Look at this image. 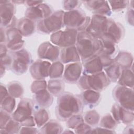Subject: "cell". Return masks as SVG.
Masks as SVG:
<instances>
[{
	"mask_svg": "<svg viewBox=\"0 0 134 134\" xmlns=\"http://www.w3.org/2000/svg\"><path fill=\"white\" fill-rule=\"evenodd\" d=\"M83 105L79 95L69 92H63L58 96L55 114L62 121H66L72 116L81 114Z\"/></svg>",
	"mask_w": 134,
	"mask_h": 134,
	"instance_id": "1",
	"label": "cell"
},
{
	"mask_svg": "<svg viewBox=\"0 0 134 134\" xmlns=\"http://www.w3.org/2000/svg\"><path fill=\"white\" fill-rule=\"evenodd\" d=\"M75 44L83 62L96 55L101 48L100 40L93 37L85 31L78 32Z\"/></svg>",
	"mask_w": 134,
	"mask_h": 134,
	"instance_id": "2",
	"label": "cell"
},
{
	"mask_svg": "<svg viewBox=\"0 0 134 134\" xmlns=\"http://www.w3.org/2000/svg\"><path fill=\"white\" fill-rule=\"evenodd\" d=\"M110 82L104 71H102L93 74H83L77 81V86L83 91L92 90L100 92L105 90Z\"/></svg>",
	"mask_w": 134,
	"mask_h": 134,
	"instance_id": "3",
	"label": "cell"
},
{
	"mask_svg": "<svg viewBox=\"0 0 134 134\" xmlns=\"http://www.w3.org/2000/svg\"><path fill=\"white\" fill-rule=\"evenodd\" d=\"M90 19L91 18L79 8L64 12L63 16L64 26L66 28L75 29L78 32L85 30Z\"/></svg>",
	"mask_w": 134,
	"mask_h": 134,
	"instance_id": "4",
	"label": "cell"
},
{
	"mask_svg": "<svg viewBox=\"0 0 134 134\" xmlns=\"http://www.w3.org/2000/svg\"><path fill=\"white\" fill-rule=\"evenodd\" d=\"M64 12L59 10L53 12L48 17L37 22L38 30L43 34L54 33L64 27L63 16Z\"/></svg>",
	"mask_w": 134,
	"mask_h": 134,
	"instance_id": "5",
	"label": "cell"
},
{
	"mask_svg": "<svg viewBox=\"0 0 134 134\" xmlns=\"http://www.w3.org/2000/svg\"><path fill=\"white\" fill-rule=\"evenodd\" d=\"M113 62L114 59L98 53L95 56L83 62V74H93L99 73Z\"/></svg>",
	"mask_w": 134,
	"mask_h": 134,
	"instance_id": "6",
	"label": "cell"
},
{
	"mask_svg": "<svg viewBox=\"0 0 134 134\" xmlns=\"http://www.w3.org/2000/svg\"><path fill=\"white\" fill-rule=\"evenodd\" d=\"M78 31L75 29L66 28L53 33L50 40L53 44L62 48L74 46L76 44Z\"/></svg>",
	"mask_w": 134,
	"mask_h": 134,
	"instance_id": "7",
	"label": "cell"
},
{
	"mask_svg": "<svg viewBox=\"0 0 134 134\" xmlns=\"http://www.w3.org/2000/svg\"><path fill=\"white\" fill-rule=\"evenodd\" d=\"M11 54L13 62L10 68L13 72L18 75L26 73L28 66L32 63L30 53L26 49H21L13 52Z\"/></svg>",
	"mask_w": 134,
	"mask_h": 134,
	"instance_id": "8",
	"label": "cell"
},
{
	"mask_svg": "<svg viewBox=\"0 0 134 134\" xmlns=\"http://www.w3.org/2000/svg\"><path fill=\"white\" fill-rule=\"evenodd\" d=\"M113 96L116 103L120 106L128 110L133 111V88L118 85L113 90Z\"/></svg>",
	"mask_w": 134,
	"mask_h": 134,
	"instance_id": "9",
	"label": "cell"
},
{
	"mask_svg": "<svg viewBox=\"0 0 134 134\" xmlns=\"http://www.w3.org/2000/svg\"><path fill=\"white\" fill-rule=\"evenodd\" d=\"M15 4L11 1H0L1 27L7 29L17 25V20L15 16Z\"/></svg>",
	"mask_w": 134,
	"mask_h": 134,
	"instance_id": "10",
	"label": "cell"
},
{
	"mask_svg": "<svg viewBox=\"0 0 134 134\" xmlns=\"http://www.w3.org/2000/svg\"><path fill=\"white\" fill-rule=\"evenodd\" d=\"M108 20V18L107 17L94 15L91 18L85 31L93 37L99 39L106 31Z\"/></svg>",
	"mask_w": 134,
	"mask_h": 134,
	"instance_id": "11",
	"label": "cell"
},
{
	"mask_svg": "<svg viewBox=\"0 0 134 134\" xmlns=\"http://www.w3.org/2000/svg\"><path fill=\"white\" fill-rule=\"evenodd\" d=\"M35 104L32 100L28 98L21 99L16 110L12 114V118L21 124L27 119L32 117Z\"/></svg>",
	"mask_w": 134,
	"mask_h": 134,
	"instance_id": "12",
	"label": "cell"
},
{
	"mask_svg": "<svg viewBox=\"0 0 134 134\" xmlns=\"http://www.w3.org/2000/svg\"><path fill=\"white\" fill-rule=\"evenodd\" d=\"M5 44L7 49L13 52L22 49L24 44V41L22 39V35L17 28H9L6 31Z\"/></svg>",
	"mask_w": 134,
	"mask_h": 134,
	"instance_id": "13",
	"label": "cell"
},
{
	"mask_svg": "<svg viewBox=\"0 0 134 134\" xmlns=\"http://www.w3.org/2000/svg\"><path fill=\"white\" fill-rule=\"evenodd\" d=\"M53 13V9L49 5L42 3L37 6L28 7L25 15L29 19L34 21H38L48 17Z\"/></svg>",
	"mask_w": 134,
	"mask_h": 134,
	"instance_id": "14",
	"label": "cell"
},
{
	"mask_svg": "<svg viewBox=\"0 0 134 134\" xmlns=\"http://www.w3.org/2000/svg\"><path fill=\"white\" fill-rule=\"evenodd\" d=\"M124 33V28L121 24L108 18L106 31L102 37L117 44L123 38Z\"/></svg>",
	"mask_w": 134,
	"mask_h": 134,
	"instance_id": "15",
	"label": "cell"
},
{
	"mask_svg": "<svg viewBox=\"0 0 134 134\" xmlns=\"http://www.w3.org/2000/svg\"><path fill=\"white\" fill-rule=\"evenodd\" d=\"M59 47L53 45L48 41L41 44L38 49L37 54L41 60L55 61L60 57Z\"/></svg>",
	"mask_w": 134,
	"mask_h": 134,
	"instance_id": "16",
	"label": "cell"
},
{
	"mask_svg": "<svg viewBox=\"0 0 134 134\" xmlns=\"http://www.w3.org/2000/svg\"><path fill=\"white\" fill-rule=\"evenodd\" d=\"M87 9L94 15L107 17L109 16L111 11L108 1H82Z\"/></svg>",
	"mask_w": 134,
	"mask_h": 134,
	"instance_id": "17",
	"label": "cell"
},
{
	"mask_svg": "<svg viewBox=\"0 0 134 134\" xmlns=\"http://www.w3.org/2000/svg\"><path fill=\"white\" fill-rule=\"evenodd\" d=\"M51 63L47 61L38 60L32 63L30 68L31 76L36 80H44L49 75Z\"/></svg>",
	"mask_w": 134,
	"mask_h": 134,
	"instance_id": "18",
	"label": "cell"
},
{
	"mask_svg": "<svg viewBox=\"0 0 134 134\" xmlns=\"http://www.w3.org/2000/svg\"><path fill=\"white\" fill-rule=\"evenodd\" d=\"M82 71V64L80 62L68 63L63 72V80L68 83H75L80 79Z\"/></svg>",
	"mask_w": 134,
	"mask_h": 134,
	"instance_id": "19",
	"label": "cell"
},
{
	"mask_svg": "<svg viewBox=\"0 0 134 134\" xmlns=\"http://www.w3.org/2000/svg\"><path fill=\"white\" fill-rule=\"evenodd\" d=\"M111 113L118 124L122 122L125 125H130L133 121V111L124 108L117 103L113 105Z\"/></svg>",
	"mask_w": 134,
	"mask_h": 134,
	"instance_id": "20",
	"label": "cell"
},
{
	"mask_svg": "<svg viewBox=\"0 0 134 134\" xmlns=\"http://www.w3.org/2000/svg\"><path fill=\"white\" fill-rule=\"evenodd\" d=\"M79 96L83 106H85L89 108H93L97 106L101 99L100 92L92 90H84Z\"/></svg>",
	"mask_w": 134,
	"mask_h": 134,
	"instance_id": "21",
	"label": "cell"
},
{
	"mask_svg": "<svg viewBox=\"0 0 134 134\" xmlns=\"http://www.w3.org/2000/svg\"><path fill=\"white\" fill-rule=\"evenodd\" d=\"M60 61L62 63L80 62L81 58L75 45L62 48L60 54Z\"/></svg>",
	"mask_w": 134,
	"mask_h": 134,
	"instance_id": "22",
	"label": "cell"
},
{
	"mask_svg": "<svg viewBox=\"0 0 134 134\" xmlns=\"http://www.w3.org/2000/svg\"><path fill=\"white\" fill-rule=\"evenodd\" d=\"M33 102L35 105L46 108L51 105L53 102V97L52 94L46 88L34 93Z\"/></svg>",
	"mask_w": 134,
	"mask_h": 134,
	"instance_id": "23",
	"label": "cell"
},
{
	"mask_svg": "<svg viewBox=\"0 0 134 134\" xmlns=\"http://www.w3.org/2000/svg\"><path fill=\"white\" fill-rule=\"evenodd\" d=\"M17 28L23 36H29L35 31V21L26 17H23L17 21Z\"/></svg>",
	"mask_w": 134,
	"mask_h": 134,
	"instance_id": "24",
	"label": "cell"
},
{
	"mask_svg": "<svg viewBox=\"0 0 134 134\" xmlns=\"http://www.w3.org/2000/svg\"><path fill=\"white\" fill-rule=\"evenodd\" d=\"M33 117L36 125L38 127H41L49 119L50 114L46 108L41 107L35 104Z\"/></svg>",
	"mask_w": 134,
	"mask_h": 134,
	"instance_id": "25",
	"label": "cell"
},
{
	"mask_svg": "<svg viewBox=\"0 0 134 134\" xmlns=\"http://www.w3.org/2000/svg\"><path fill=\"white\" fill-rule=\"evenodd\" d=\"M114 61L117 63L122 69H130L132 67L133 57L132 54L127 51H122L118 53L114 58Z\"/></svg>",
	"mask_w": 134,
	"mask_h": 134,
	"instance_id": "26",
	"label": "cell"
},
{
	"mask_svg": "<svg viewBox=\"0 0 134 134\" xmlns=\"http://www.w3.org/2000/svg\"><path fill=\"white\" fill-rule=\"evenodd\" d=\"M122 70V68L114 61L113 63L106 66L103 70L110 82H117L120 77Z\"/></svg>",
	"mask_w": 134,
	"mask_h": 134,
	"instance_id": "27",
	"label": "cell"
},
{
	"mask_svg": "<svg viewBox=\"0 0 134 134\" xmlns=\"http://www.w3.org/2000/svg\"><path fill=\"white\" fill-rule=\"evenodd\" d=\"M117 83L119 85L133 88V73L132 70L131 69H122Z\"/></svg>",
	"mask_w": 134,
	"mask_h": 134,
	"instance_id": "28",
	"label": "cell"
},
{
	"mask_svg": "<svg viewBox=\"0 0 134 134\" xmlns=\"http://www.w3.org/2000/svg\"><path fill=\"white\" fill-rule=\"evenodd\" d=\"M48 91L55 96H58L63 92L64 84L63 81L59 79H51L48 81L47 85Z\"/></svg>",
	"mask_w": 134,
	"mask_h": 134,
	"instance_id": "29",
	"label": "cell"
},
{
	"mask_svg": "<svg viewBox=\"0 0 134 134\" xmlns=\"http://www.w3.org/2000/svg\"><path fill=\"white\" fill-rule=\"evenodd\" d=\"M63 128L61 124L55 120L48 121L40 129L39 133H60L62 132Z\"/></svg>",
	"mask_w": 134,
	"mask_h": 134,
	"instance_id": "30",
	"label": "cell"
},
{
	"mask_svg": "<svg viewBox=\"0 0 134 134\" xmlns=\"http://www.w3.org/2000/svg\"><path fill=\"white\" fill-rule=\"evenodd\" d=\"M1 107L2 109L10 114L13 113L16 107L15 99L8 93L1 98Z\"/></svg>",
	"mask_w": 134,
	"mask_h": 134,
	"instance_id": "31",
	"label": "cell"
},
{
	"mask_svg": "<svg viewBox=\"0 0 134 134\" xmlns=\"http://www.w3.org/2000/svg\"><path fill=\"white\" fill-rule=\"evenodd\" d=\"M7 90L12 96L14 98L21 97L24 93V88L22 85L18 82H12L7 85Z\"/></svg>",
	"mask_w": 134,
	"mask_h": 134,
	"instance_id": "32",
	"label": "cell"
},
{
	"mask_svg": "<svg viewBox=\"0 0 134 134\" xmlns=\"http://www.w3.org/2000/svg\"><path fill=\"white\" fill-rule=\"evenodd\" d=\"M83 117L84 122L91 127L96 126L100 119L99 114L95 110L86 111Z\"/></svg>",
	"mask_w": 134,
	"mask_h": 134,
	"instance_id": "33",
	"label": "cell"
},
{
	"mask_svg": "<svg viewBox=\"0 0 134 134\" xmlns=\"http://www.w3.org/2000/svg\"><path fill=\"white\" fill-rule=\"evenodd\" d=\"M63 64L61 62H53L50 66L49 76L51 79H59L63 76Z\"/></svg>",
	"mask_w": 134,
	"mask_h": 134,
	"instance_id": "34",
	"label": "cell"
},
{
	"mask_svg": "<svg viewBox=\"0 0 134 134\" xmlns=\"http://www.w3.org/2000/svg\"><path fill=\"white\" fill-rule=\"evenodd\" d=\"M117 125L118 123L117 121L115 120L112 115L109 113L106 114L101 118L99 124L101 127L109 130H114L116 128Z\"/></svg>",
	"mask_w": 134,
	"mask_h": 134,
	"instance_id": "35",
	"label": "cell"
},
{
	"mask_svg": "<svg viewBox=\"0 0 134 134\" xmlns=\"http://www.w3.org/2000/svg\"><path fill=\"white\" fill-rule=\"evenodd\" d=\"M21 127V125L20 122L14 120L13 118L7 122L6 126L1 129V130H4L2 133H18Z\"/></svg>",
	"mask_w": 134,
	"mask_h": 134,
	"instance_id": "36",
	"label": "cell"
},
{
	"mask_svg": "<svg viewBox=\"0 0 134 134\" xmlns=\"http://www.w3.org/2000/svg\"><path fill=\"white\" fill-rule=\"evenodd\" d=\"M108 2L110 9L114 12H118L124 9L129 3V1H109Z\"/></svg>",
	"mask_w": 134,
	"mask_h": 134,
	"instance_id": "37",
	"label": "cell"
},
{
	"mask_svg": "<svg viewBox=\"0 0 134 134\" xmlns=\"http://www.w3.org/2000/svg\"><path fill=\"white\" fill-rule=\"evenodd\" d=\"M84 121L83 117L81 114H77L72 116L66 120V126L69 128L74 129Z\"/></svg>",
	"mask_w": 134,
	"mask_h": 134,
	"instance_id": "38",
	"label": "cell"
},
{
	"mask_svg": "<svg viewBox=\"0 0 134 134\" xmlns=\"http://www.w3.org/2000/svg\"><path fill=\"white\" fill-rule=\"evenodd\" d=\"M82 3L79 1H64L62 3V7L64 9L70 11L79 9Z\"/></svg>",
	"mask_w": 134,
	"mask_h": 134,
	"instance_id": "39",
	"label": "cell"
},
{
	"mask_svg": "<svg viewBox=\"0 0 134 134\" xmlns=\"http://www.w3.org/2000/svg\"><path fill=\"white\" fill-rule=\"evenodd\" d=\"M47 87V83L44 80H36L32 83L31 90L33 93H35L40 90L46 89Z\"/></svg>",
	"mask_w": 134,
	"mask_h": 134,
	"instance_id": "40",
	"label": "cell"
},
{
	"mask_svg": "<svg viewBox=\"0 0 134 134\" xmlns=\"http://www.w3.org/2000/svg\"><path fill=\"white\" fill-rule=\"evenodd\" d=\"M12 118V114H10L3 109H1V129L3 128L7 122Z\"/></svg>",
	"mask_w": 134,
	"mask_h": 134,
	"instance_id": "41",
	"label": "cell"
},
{
	"mask_svg": "<svg viewBox=\"0 0 134 134\" xmlns=\"http://www.w3.org/2000/svg\"><path fill=\"white\" fill-rule=\"evenodd\" d=\"M92 130V127L85 123L84 121L79 125L76 128L74 129L75 132L77 133H90Z\"/></svg>",
	"mask_w": 134,
	"mask_h": 134,
	"instance_id": "42",
	"label": "cell"
},
{
	"mask_svg": "<svg viewBox=\"0 0 134 134\" xmlns=\"http://www.w3.org/2000/svg\"><path fill=\"white\" fill-rule=\"evenodd\" d=\"M90 133H115L113 130L107 129L103 127H96L94 129H92Z\"/></svg>",
	"mask_w": 134,
	"mask_h": 134,
	"instance_id": "43",
	"label": "cell"
},
{
	"mask_svg": "<svg viewBox=\"0 0 134 134\" xmlns=\"http://www.w3.org/2000/svg\"><path fill=\"white\" fill-rule=\"evenodd\" d=\"M19 133H39V131L37 130V128H34L32 127H26V126H21Z\"/></svg>",
	"mask_w": 134,
	"mask_h": 134,
	"instance_id": "44",
	"label": "cell"
},
{
	"mask_svg": "<svg viewBox=\"0 0 134 134\" xmlns=\"http://www.w3.org/2000/svg\"><path fill=\"white\" fill-rule=\"evenodd\" d=\"M127 21L132 26H133V7L130 6L129 7L127 12Z\"/></svg>",
	"mask_w": 134,
	"mask_h": 134,
	"instance_id": "45",
	"label": "cell"
},
{
	"mask_svg": "<svg viewBox=\"0 0 134 134\" xmlns=\"http://www.w3.org/2000/svg\"><path fill=\"white\" fill-rule=\"evenodd\" d=\"M43 3V1H25V3H26V5L29 7H34L37 6L39 4H41Z\"/></svg>",
	"mask_w": 134,
	"mask_h": 134,
	"instance_id": "46",
	"label": "cell"
},
{
	"mask_svg": "<svg viewBox=\"0 0 134 134\" xmlns=\"http://www.w3.org/2000/svg\"><path fill=\"white\" fill-rule=\"evenodd\" d=\"M5 28L1 27V43L5 44L6 42V32Z\"/></svg>",
	"mask_w": 134,
	"mask_h": 134,
	"instance_id": "47",
	"label": "cell"
}]
</instances>
